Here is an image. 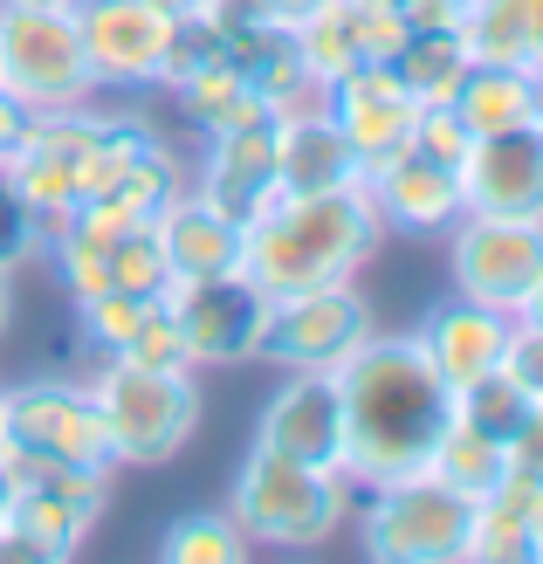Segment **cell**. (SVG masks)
<instances>
[{
	"instance_id": "f546056e",
	"label": "cell",
	"mask_w": 543,
	"mask_h": 564,
	"mask_svg": "<svg viewBox=\"0 0 543 564\" xmlns=\"http://www.w3.org/2000/svg\"><path fill=\"white\" fill-rule=\"evenodd\" d=\"M42 256H48L55 282H63L69 296H97V290H110V241L83 235L76 220H63V228H48Z\"/></svg>"
},
{
	"instance_id": "5bb4252c",
	"label": "cell",
	"mask_w": 543,
	"mask_h": 564,
	"mask_svg": "<svg viewBox=\"0 0 543 564\" xmlns=\"http://www.w3.org/2000/svg\"><path fill=\"white\" fill-rule=\"evenodd\" d=\"M324 110L337 118V131L351 138L358 165H379V159H392V152L413 145L426 104L406 90V76H399L392 63H358L351 76L324 83Z\"/></svg>"
},
{
	"instance_id": "44dd1931",
	"label": "cell",
	"mask_w": 543,
	"mask_h": 564,
	"mask_svg": "<svg viewBox=\"0 0 543 564\" xmlns=\"http://www.w3.org/2000/svg\"><path fill=\"white\" fill-rule=\"evenodd\" d=\"M173 104H180V118H186L199 138L235 131V124H254V118H275L235 55H214V63H199L186 83H173Z\"/></svg>"
},
{
	"instance_id": "5b68a950",
	"label": "cell",
	"mask_w": 543,
	"mask_h": 564,
	"mask_svg": "<svg viewBox=\"0 0 543 564\" xmlns=\"http://www.w3.org/2000/svg\"><path fill=\"white\" fill-rule=\"evenodd\" d=\"M0 90L28 118L97 104V76L83 55L76 0H0Z\"/></svg>"
},
{
	"instance_id": "f1b7e54d",
	"label": "cell",
	"mask_w": 543,
	"mask_h": 564,
	"mask_svg": "<svg viewBox=\"0 0 543 564\" xmlns=\"http://www.w3.org/2000/svg\"><path fill=\"white\" fill-rule=\"evenodd\" d=\"M165 296V290H159ZM152 310V296H138V290H97V296H76V337H83V351L90 358H118L131 345V330L138 317Z\"/></svg>"
},
{
	"instance_id": "d4e9b609",
	"label": "cell",
	"mask_w": 543,
	"mask_h": 564,
	"mask_svg": "<svg viewBox=\"0 0 543 564\" xmlns=\"http://www.w3.org/2000/svg\"><path fill=\"white\" fill-rule=\"evenodd\" d=\"M152 551L165 564H241V557H254V544L241 538V523L227 517V502H220V510H180L173 523L159 530Z\"/></svg>"
},
{
	"instance_id": "7bdbcfd3",
	"label": "cell",
	"mask_w": 543,
	"mask_h": 564,
	"mask_svg": "<svg viewBox=\"0 0 543 564\" xmlns=\"http://www.w3.org/2000/svg\"><path fill=\"white\" fill-rule=\"evenodd\" d=\"M530 76H543V14H536V48H530Z\"/></svg>"
},
{
	"instance_id": "7c38bea8",
	"label": "cell",
	"mask_w": 543,
	"mask_h": 564,
	"mask_svg": "<svg viewBox=\"0 0 543 564\" xmlns=\"http://www.w3.org/2000/svg\"><path fill=\"white\" fill-rule=\"evenodd\" d=\"M76 28L97 90H152L159 83L173 14H159L152 0H76Z\"/></svg>"
},
{
	"instance_id": "7a4b0ae2",
	"label": "cell",
	"mask_w": 543,
	"mask_h": 564,
	"mask_svg": "<svg viewBox=\"0 0 543 564\" xmlns=\"http://www.w3.org/2000/svg\"><path fill=\"white\" fill-rule=\"evenodd\" d=\"M385 248V228L371 214L365 186L345 193H275V200L248 220L241 275L262 296H296L324 290V282H358Z\"/></svg>"
},
{
	"instance_id": "836d02e7",
	"label": "cell",
	"mask_w": 543,
	"mask_h": 564,
	"mask_svg": "<svg viewBox=\"0 0 543 564\" xmlns=\"http://www.w3.org/2000/svg\"><path fill=\"white\" fill-rule=\"evenodd\" d=\"M468 145H475V131L454 118L447 104H426L420 110V131H413V152H426V159H441V165H454L461 173V159H468Z\"/></svg>"
},
{
	"instance_id": "ab89813d",
	"label": "cell",
	"mask_w": 543,
	"mask_h": 564,
	"mask_svg": "<svg viewBox=\"0 0 543 564\" xmlns=\"http://www.w3.org/2000/svg\"><path fill=\"white\" fill-rule=\"evenodd\" d=\"M14 330V269H0V337Z\"/></svg>"
},
{
	"instance_id": "d590c367",
	"label": "cell",
	"mask_w": 543,
	"mask_h": 564,
	"mask_svg": "<svg viewBox=\"0 0 543 564\" xmlns=\"http://www.w3.org/2000/svg\"><path fill=\"white\" fill-rule=\"evenodd\" d=\"M509 468H517V475H536V482H543V400L523 413L517 441H509Z\"/></svg>"
},
{
	"instance_id": "1f68e13d",
	"label": "cell",
	"mask_w": 543,
	"mask_h": 564,
	"mask_svg": "<svg viewBox=\"0 0 543 564\" xmlns=\"http://www.w3.org/2000/svg\"><path fill=\"white\" fill-rule=\"evenodd\" d=\"M42 241H48V228L35 220V207L21 200V186H14V173H8V159H0V269H28V262H42Z\"/></svg>"
},
{
	"instance_id": "e0dca14e",
	"label": "cell",
	"mask_w": 543,
	"mask_h": 564,
	"mask_svg": "<svg viewBox=\"0 0 543 564\" xmlns=\"http://www.w3.org/2000/svg\"><path fill=\"white\" fill-rule=\"evenodd\" d=\"M186 186H193L207 207H220L227 220H241V228H248V220L275 200V118L214 131Z\"/></svg>"
},
{
	"instance_id": "d6a6232c",
	"label": "cell",
	"mask_w": 543,
	"mask_h": 564,
	"mask_svg": "<svg viewBox=\"0 0 543 564\" xmlns=\"http://www.w3.org/2000/svg\"><path fill=\"white\" fill-rule=\"evenodd\" d=\"M118 358H138V365H193V358H186V337H180V317H173V303L152 296V310L138 317L131 345H124Z\"/></svg>"
},
{
	"instance_id": "4316f807",
	"label": "cell",
	"mask_w": 543,
	"mask_h": 564,
	"mask_svg": "<svg viewBox=\"0 0 543 564\" xmlns=\"http://www.w3.org/2000/svg\"><path fill=\"white\" fill-rule=\"evenodd\" d=\"M8 523L28 538V551H35V564L48 557V564H63V557H76L83 544H90V517L83 510H69V502H55V496H42V489H14V502H8Z\"/></svg>"
},
{
	"instance_id": "9c48e42d",
	"label": "cell",
	"mask_w": 543,
	"mask_h": 564,
	"mask_svg": "<svg viewBox=\"0 0 543 564\" xmlns=\"http://www.w3.org/2000/svg\"><path fill=\"white\" fill-rule=\"evenodd\" d=\"M447 241V275L454 296H475L489 310H509L530 296V282L543 275V220H517V214H461Z\"/></svg>"
},
{
	"instance_id": "f35d334b",
	"label": "cell",
	"mask_w": 543,
	"mask_h": 564,
	"mask_svg": "<svg viewBox=\"0 0 543 564\" xmlns=\"http://www.w3.org/2000/svg\"><path fill=\"white\" fill-rule=\"evenodd\" d=\"M517 324H536V330H543V275L530 282V296L517 303Z\"/></svg>"
},
{
	"instance_id": "603a6c76",
	"label": "cell",
	"mask_w": 543,
	"mask_h": 564,
	"mask_svg": "<svg viewBox=\"0 0 543 564\" xmlns=\"http://www.w3.org/2000/svg\"><path fill=\"white\" fill-rule=\"evenodd\" d=\"M536 14H543V0H468V14L454 21V35L468 42V63H509V69H530Z\"/></svg>"
},
{
	"instance_id": "52a82bcc",
	"label": "cell",
	"mask_w": 543,
	"mask_h": 564,
	"mask_svg": "<svg viewBox=\"0 0 543 564\" xmlns=\"http://www.w3.org/2000/svg\"><path fill=\"white\" fill-rule=\"evenodd\" d=\"M0 447H8V455H42V462H76V468L118 475L104 413L90 400V386H76V379L0 386Z\"/></svg>"
},
{
	"instance_id": "4dcf8cb0",
	"label": "cell",
	"mask_w": 543,
	"mask_h": 564,
	"mask_svg": "<svg viewBox=\"0 0 543 564\" xmlns=\"http://www.w3.org/2000/svg\"><path fill=\"white\" fill-rule=\"evenodd\" d=\"M173 269H165V248L152 228H124L110 235V290H138V296H159Z\"/></svg>"
},
{
	"instance_id": "ffe728a7",
	"label": "cell",
	"mask_w": 543,
	"mask_h": 564,
	"mask_svg": "<svg viewBox=\"0 0 543 564\" xmlns=\"http://www.w3.org/2000/svg\"><path fill=\"white\" fill-rule=\"evenodd\" d=\"M152 235L165 248V269H173V282H193V275H227L241 269V248H248V228L241 220H227L220 207H207L199 193H173V200L159 207Z\"/></svg>"
},
{
	"instance_id": "9a60e30c",
	"label": "cell",
	"mask_w": 543,
	"mask_h": 564,
	"mask_svg": "<svg viewBox=\"0 0 543 564\" xmlns=\"http://www.w3.org/2000/svg\"><path fill=\"white\" fill-rule=\"evenodd\" d=\"M413 28L392 0H317L303 21H296V42H303V63L317 83L351 76L358 63H392L399 42Z\"/></svg>"
},
{
	"instance_id": "3957f363",
	"label": "cell",
	"mask_w": 543,
	"mask_h": 564,
	"mask_svg": "<svg viewBox=\"0 0 543 564\" xmlns=\"http://www.w3.org/2000/svg\"><path fill=\"white\" fill-rule=\"evenodd\" d=\"M90 400L104 413L118 468L180 462L199 434V413H207V392H199L193 365H138V358H97Z\"/></svg>"
},
{
	"instance_id": "83f0119b",
	"label": "cell",
	"mask_w": 543,
	"mask_h": 564,
	"mask_svg": "<svg viewBox=\"0 0 543 564\" xmlns=\"http://www.w3.org/2000/svg\"><path fill=\"white\" fill-rule=\"evenodd\" d=\"M536 400L517 386L496 365V372H481V379H468V386H454V420H461V427H475V434H489V441H517V427H523V413H530Z\"/></svg>"
},
{
	"instance_id": "ee69618b",
	"label": "cell",
	"mask_w": 543,
	"mask_h": 564,
	"mask_svg": "<svg viewBox=\"0 0 543 564\" xmlns=\"http://www.w3.org/2000/svg\"><path fill=\"white\" fill-rule=\"evenodd\" d=\"M536 124H543V76H536Z\"/></svg>"
},
{
	"instance_id": "b9f144b4",
	"label": "cell",
	"mask_w": 543,
	"mask_h": 564,
	"mask_svg": "<svg viewBox=\"0 0 543 564\" xmlns=\"http://www.w3.org/2000/svg\"><path fill=\"white\" fill-rule=\"evenodd\" d=\"M152 8H159V14H173V21H180V14H207V0H152Z\"/></svg>"
},
{
	"instance_id": "6da1fadb",
	"label": "cell",
	"mask_w": 543,
	"mask_h": 564,
	"mask_svg": "<svg viewBox=\"0 0 543 564\" xmlns=\"http://www.w3.org/2000/svg\"><path fill=\"white\" fill-rule=\"evenodd\" d=\"M330 379H337V400H345V475H351V489L426 468L441 427L454 420V392L426 365L413 330L406 337L371 330Z\"/></svg>"
},
{
	"instance_id": "60d3db41",
	"label": "cell",
	"mask_w": 543,
	"mask_h": 564,
	"mask_svg": "<svg viewBox=\"0 0 543 564\" xmlns=\"http://www.w3.org/2000/svg\"><path fill=\"white\" fill-rule=\"evenodd\" d=\"M262 8H269V14H282V21H303L309 8H317V0H262Z\"/></svg>"
},
{
	"instance_id": "ac0fdd59",
	"label": "cell",
	"mask_w": 543,
	"mask_h": 564,
	"mask_svg": "<svg viewBox=\"0 0 543 564\" xmlns=\"http://www.w3.org/2000/svg\"><path fill=\"white\" fill-rule=\"evenodd\" d=\"M509 330H517L509 310H489L475 296H447V303L426 310V324L413 337H420L426 365H434V372L447 379V392H454V386H468L481 372H496L502 351H509Z\"/></svg>"
},
{
	"instance_id": "74e56055",
	"label": "cell",
	"mask_w": 543,
	"mask_h": 564,
	"mask_svg": "<svg viewBox=\"0 0 543 564\" xmlns=\"http://www.w3.org/2000/svg\"><path fill=\"white\" fill-rule=\"evenodd\" d=\"M21 131H28V110H21L8 90H0V159L14 152V138H21Z\"/></svg>"
},
{
	"instance_id": "484cf974",
	"label": "cell",
	"mask_w": 543,
	"mask_h": 564,
	"mask_svg": "<svg viewBox=\"0 0 543 564\" xmlns=\"http://www.w3.org/2000/svg\"><path fill=\"white\" fill-rule=\"evenodd\" d=\"M502 468H509V447L489 441V434H475V427H461V420H447L441 441H434V455H426V475H441L447 489H461L475 502L502 482Z\"/></svg>"
},
{
	"instance_id": "e575fe53",
	"label": "cell",
	"mask_w": 543,
	"mask_h": 564,
	"mask_svg": "<svg viewBox=\"0 0 543 564\" xmlns=\"http://www.w3.org/2000/svg\"><path fill=\"white\" fill-rule=\"evenodd\" d=\"M502 372L517 379V386L530 392V400H543V330H536V324H517V330H509Z\"/></svg>"
},
{
	"instance_id": "cb8c5ba5",
	"label": "cell",
	"mask_w": 543,
	"mask_h": 564,
	"mask_svg": "<svg viewBox=\"0 0 543 564\" xmlns=\"http://www.w3.org/2000/svg\"><path fill=\"white\" fill-rule=\"evenodd\" d=\"M392 69L406 76V90H413L420 104H447L454 83L468 76V42L454 35V28H413V35L399 42Z\"/></svg>"
},
{
	"instance_id": "277c9868",
	"label": "cell",
	"mask_w": 543,
	"mask_h": 564,
	"mask_svg": "<svg viewBox=\"0 0 543 564\" xmlns=\"http://www.w3.org/2000/svg\"><path fill=\"white\" fill-rule=\"evenodd\" d=\"M227 517L241 523V538L254 551H317L330 544L351 517V475L309 468L269 447H248V462L227 482Z\"/></svg>"
},
{
	"instance_id": "ba28073f",
	"label": "cell",
	"mask_w": 543,
	"mask_h": 564,
	"mask_svg": "<svg viewBox=\"0 0 543 564\" xmlns=\"http://www.w3.org/2000/svg\"><path fill=\"white\" fill-rule=\"evenodd\" d=\"M371 330H379V317H371L358 282H324V290L269 296V324L254 358L275 365V372H337Z\"/></svg>"
},
{
	"instance_id": "7402d4cb",
	"label": "cell",
	"mask_w": 543,
	"mask_h": 564,
	"mask_svg": "<svg viewBox=\"0 0 543 564\" xmlns=\"http://www.w3.org/2000/svg\"><path fill=\"white\" fill-rule=\"evenodd\" d=\"M447 110H454V118H461L475 138L536 124V76H530V69H509V63H468V76L454 83Z\"/></svg>"
},
{
	"instance_id": "8992f818",
	"label": "cell",
	"mask_w": 543,
	"mask_h": 564,
	"mask_svg": "<svg viewBox=\"0 0 543 564\" xmlns=\"http://www.w3.org/2000/svg\"><path fill=\"white\" fill-rule=\"evenodd\" d=\"M468 530H475V496L447 489L426 468L371 482L358 510V544L379 564H468Z\"/></svg>"
},
{
	"instance_id": "30bf717a",
	"label": "cell",
	"mask_w": 543,
	"mask_h": 564,
	"mask_svg": "<svg viewBox=\"0 0 543 564\" xmlns=\"http://www.w3.org/2000/svg\"><path fill=\"white\" fill-rule=\"evenodd\" d=\"M165 303H173V317H180L193 372H235V365H254V351H262V324H269V296L254 290L241 269L165 282Z\"/></svg>"
},
{
	"instance_id": "2e32d148",
	"label": "cell",
	"mask_w": 543,
	"mask_h": 564,
	"mask_svg": "<svg viewBox=\"0 0 543 564\" xmlns=\"http://www.w3.org/2000/svg\"><path fill=\"white\" fill-rule=\"evenodd\" d=\"M461 200H468V214L543 220V124L475 138L461 159Z\"/></svg>"
},
{
	"instance_id": "d6986e66",
	"label": "cell",
	"mask_w": 543,
	"mask_h": 564,
	"mask_svg": "<svg viewBox=\"0 0 543 564\" xmlns=\"http://www.w3.org/2000/svg\"><path fill=\"white\" fill-rule=\"evenodd\" d=\"M358 180H365V165L324 104H303L275 118V193H345Z\"/></svg>"
},
{
	"instance_id": "4fadbf2b",
	"label": "cell",
	"mask_w": 543,
	"mask_h": 564,
	"mask_svg": "<svg viewBox=\"0 0 543 564\" xmlns=\"http://www.w3.org/2000/svg\"><path fill=\"white\" fill-rule=\"evenodd\" d=\"M254 447L345 475V400H337V379L282 372V386L262 400V420H254Z\"/></svg>"
},
{
	"instance_id": "8d00e7d4",
	"label": "cell",
	"mask_w": 543,
	"mask_h": 564,
	"mask_svg": "<svg viewBox=\"0 0 543 564\" xmlns=\"http://www.w3.org/2000/svg\"><path fill=\"white\" fill-rule=\"evenodd\" d=\"M399 14H406V28H454L468 14V0H392Z\"/></svg>"
},
{
	"instance_id": "8fae6325",
	"label": "cell",
	"mask_w": 543,
	"mask_h": 564,
	"mask_svg": "<svg viewBox=\"0 0 543 564\" xmlns=\"http://www.w3.org/2000/svg\"><path fill=\"white\" fill-rule=\"evenodd\" d=\"M365 200H371V214H379V228L385 235H399V241H441L454 220L468 214V200H461V173L454 165H441V159H426V152H392V159H379V165H365Z\"/></svg>"
},
{
	"instance_id": "f6af8a7d",
	"label": "cell",
	"mask_w": 543,
	"mask_h": 564,
	"mask_svg": "<svg viewBox=\"0 0 543 564\" xmlns=\"http://www.w3.org/2000/svg\"><path fill=\"white\" fill-rule=\"evenodd\" d=\"M536 557H543V523H536Z\"/></svg>"
}]
</instances>
